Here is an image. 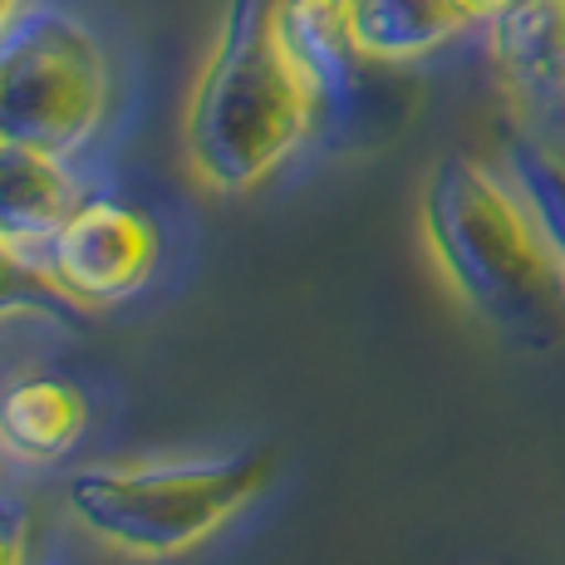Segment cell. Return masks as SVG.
Here are the masks:
<instances>
[{
	"label": "cell",
	"instance_id": "obj_11",
	"mask_svg": "<svg viewBox=\"0 0 565 565\" xmlns=\"http://www.w3.org/2000/svg\"><path fill=\"white\" fill-rule=\"evenodd\" d=\"M507 172L526 192L565 286V148H551L541 138H516V143H507Z\"/></svg>",
	"mask_w": 565,
	"mask_h": 565
},
{
	"label": "cell",
	"instance_id": "obj_1",
	"mask_svg": "<svg viewBox=\"0 0 565 565\" xmlns=\"http://www.w3.org/2000/svg\"><path fill=\"white\" fill-rule=\"evenodd\" d=\"M423 236L467 310L512 340H546L565 286L512 172L448 153L423 182Z\"/></svg>",
	"mask_w": 565,
	"mask_h": 565
},
{
	"label": "cell",
	"instance_id": "obj_2",
	"mask_svg": "<svg viewBox=\"0 0 565 565\" xmlns=\"http://www.w3.org/2000/svg\"><path fill=\"white\" fill-rule=\"evenodd\" d=\"M315 124L320 108L270 30V0H226L182 118L192 178L212 192H252Z\"/></svg>",
	"mask_w": 565,
	"mask_h": 565
},
{
	"label": "cell",
	"instance_id": "obj_5",
	"mask_svg": "<svg viewBox=\"0 0 565 565\" xmlns=\"http://www.w3.org/2000/svg\"><path fill=\"white\" fill-rule=\"evenodd\" d=\"M35 266L60 286L70 306H118L138 296L158 266V232L138 206L84 198L35 246Z\"/></svg>",
	"mask_w": 565,
	"mask_h": 565
},
{
	"label": "cell",
	"instance_id": "obj_6",
	"mask_svg": "<svg viewBox=\"0 0 565 565\" xmlns=\"http://www.w3.org/2000/svg\"><path fill=\"white\" fill-rule=\"evenodd\" d=\"M487 54L526 124H565V0H512L487 20Z\"/></svg>",
	"mask_w": 565,
	"mask_h": 565
},
{
	"label": "cell",
	"instance_id": "obj_15",
	"mask_svg": "<svg viewBox=\"0 0 565 565\" xmlns=\"http://www.w3.org/2000/svg\"><path fill=\"white\" fill-rule=\"evenodd\" d=\"M20 10H25V0H0V30H6L10 20L20 15Z\"/></svg>",
	"mask_w": 565,
	"mask_h": 565
},
{
	"label": "cell",
	"instance_id": "obj_4",
	"mask_svg": "<svg viewBox=\"0 0 565 565\" xmlns=\"http://www.w3.org/2000/svg\"><path fill=\"white\" fill-rule=\"evenodd\" d=\"M114 104L104 40L64 6H25L0 30V138L74 158Z\"/></svg>",
	"mask_w": 565,
	"mask_h": 565
},
{
	"label": "cell",
	"instance_id": "obj_12",
	"mask_svg": "<svg viewBox=\"0 0 565 565\" xmlns=\"http://www.w3.org/2000/svg\"><path fill=\"white\" fill-rule=\"evenodd\" d=\"M64 306L70 300L35 266V256H25L0 236V320H10V315H64Z\"/></svg>",
	"mask_w": 565,
	"mask_h": 565
},
{
	"label": "cell",
	"instance_id": "obj_14",
	"mask_svg": "<svg viewBox=\"0 0 565 565\" xmlns=\"http://www.w3.org/2000/svg\"><path fill=\"white\" fill-rule=\"evenodd\" d=\"M462 6L472 10V20H477V25H487V20H492L497 10H507V6H512V0H462Z\"/></svg>",
	"mask_w": 565,
	"mask_h": 565
},
{
	"label": "cell",
	"instance_id": "obj_3",
	"mask_svg": "<svg viewBox=\"0 0 565 565\" xmlns=\"http://www.w3.org/2000/svg\"><path fill=\"white\" fill-rule=\"evenodd\" d=\"M270 472H276L270 448L232 458L79 467L64 482V502L94 541L124 556L162 561L202 546L270 482Z\"/></svg>",
	"mask_w": 565,
	"mask_h": 565
},
{
	"label": "cell",
	"instance_id": "obj_10",
	"mask_svg": "<svg viewBox=\"0 0 565 565\" xmlns=\"http://www.w3.org/2000/svg\"><path fill=\"white\" fill-rule=\"evenodd\" d=\"M350 20L369 64H418L477 30L462 0H350Z\"/></svg>",
	"mask_w": 565,
	"mask_h": 565
},
{
	"label": "cell",
	"instance_id": "obj_7",
	"mask_svg": "<svg viewBox=\"0 0 565 565\" xmlns=\"http://www.w3.org/2000/svg\"><path fill=\"white\" fill-rule=\"evenodd\" d=\"M270 30H276L286 60L306 79L320 124H350L364 79V54L354 40L350 0H270Z\"/></svg>",
	"mask_w": 565,
	"mask_h": 565
},
{
	"label": "cell",
	"instance_id": "obj_8",
	"mask_svg": "<svg viewBox=\"0 0 565 565\" xmlns=\"http://www.w3.org/2000/svg\"><path fill=\"white\" fill-rule=\"evenodd\" d=\"M79 202H84V192H79L70 158L45 153L35 143L0 138V236L10 246L35 256V246Z\"/></svg>",
	"mask_w": 565,
	"mask_h": 565
},
{
	"label": "cell",
	"instance_id": "obj_13",
	"mask_svg": "<svg viewBox=\"0 0 565 565\" xmlns=\"http://www.w3.org/2000/svg\"><path fill=\"white\" fill-rule=\"evenodd\" d=\"M30 551V512L15 497H0V565H25Z\"/></svg>",
	"mask_w": 565,
	"mask_h": 565
},
{
	"label": "cell",
	"instance_id": "obj_9",
	"mask_svg": "<svg viewBox=\"0 0 565 565\" xmlns=\"http://www.w3.org/2000/svg\"><path fill=\"white\" fill-rule=\"evenodd\" d=\"M89 428V404L64 379L30 374L0 394V452L25 467H50L70 458V448Z\"/></svg>",
	"mask_w": 565,
	"mask_h": 565
}]
</instances>
